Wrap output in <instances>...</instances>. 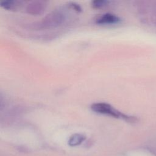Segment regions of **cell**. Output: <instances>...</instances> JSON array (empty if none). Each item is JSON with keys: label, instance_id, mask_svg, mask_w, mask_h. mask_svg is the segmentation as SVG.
<instances>
[{"label": "cell", "instance_id": "1", "mask_svg": "<svg viewBox=\"0 0 156 156\" xmlns=\"http://www.w3.org/2000/svg\"><path fill=\"white\" fill-rule=\"evenodd\" d=\"M66 14L62 9L54 10L47 14L40 21L30 25L34 30L51 29L60 26L66 21Z\"/></svg>", "mask_w": 156, "mask_h": 156}, {"label": "cell", "instance_id": "2", "mask_svg": "<svg viewBox=\"0 0 156 156\" xmlns=\"http://www.w3.org/2000/svg\"><path fill=\"white\" fill-rule=\"evenodd\" d=\"M137 10L143 23L156 27V1H138Z\"/></svg>", "mask_w": 156, "mask_h": 156}, {"label": "cell", "instance_id": "3", "mask_svg": "<svg viewBox=\"0 0 156 156\" xmlns=\"http://www.w3.org/2000/svg\"><path fill=\"white\" fill-rule=\"evenodd\" d=\"M91 108L96 113L108 115L116 118H121L129 122H136L138 121L136 117L127 115L116 110L108 103L96 102L91 104Z\"/></svg>", "mask_w": 156, "mask_h": 156}, {"label": "cell", "instance_id": "4", "mask_svg": "<svg viewBox=\"0 0 156 156\" xmlns=\"http://www.w3.org/2000/svg\"><path fill=\"white\" fill-rule=\"evenodd\" d=\"M47 4L44 1H30L26 5V11L32 15H37L42 13L46 9Z\"/></svg>", "mask_w": 156, "mask_h": 156}, {"label": "cell", "instance_id": "5", "mask_svg": "<svg viewBox=\"0 0 156 156\" xmlns=\"http://www.w3.org/2000/svg\"><path fill=\"white\" fill-rule=\"evenodd\" d=\"M121 19L117 15L111 13H105L97 16L95 21L98 24H113L119 23Z\"/></svg>", "mask_w": 156, "mask_h": 156}, {"label": "cell", "instance_id": "6", "mask_svg": "<svg viewBox=\"0 0 156 156\" xmlns=\"http://www.w3.org/2000/svg\"><path fill=\"white\" fill-rule=\"evenodd\" d=\"M22 3V1L7 0L1 1L0 4L2 7L8 10H16L20 7Z\"/></svg>", "mask_w": 156, "mask_h": 156}, {"label": "cell", "instance_id": "7", "mask_svg": "<svg viewBox=\"0 0 156 156\" xmlns=\"http://www.w3.org/2000/svg\"><path fill=\"white\" fill-rule=\"evenodd\" d=\"M85 136L83 134L74 133L69 137L68 143L71 146H76L80 145L85 140Z\"/></svg>", "mask_w": 156, "mask_h": 156}, {"label": "cell", "instance_id": "8", "mask_svg": "<svg viewBox=\"0 0 156 156\" xmlns=\"http://www.w3.org/2000/svg\"><path fill=\"white\" fill-rule=\"evenodd\" d=\"M109 3L110 1L107 0H94L91 1V6L94 9H99L107 5Z\"/></svg>", "mask_w": 156, "mask_h": 156}, {"label": "cell", "instance_id": "9", "mask_svg": "<svg viewBox=\"0 0 156 156\" xmlns=\"http://www.w3.org/2000/svg\"><path fill=\"white\" fill-rule=\"evenodd\" d=\"M69 6L72 9H74V10L77 11V12H80L81 11L82 9L81 7H80V5L75 2H71L69 4Z\"/></svg>", "mask_w": 156, "mask_h": 156}, {"label": "cell", "instance_id": "10", "mask_svg": "<svg viewBox=\"0 0 156 156\" xmlns=\"http://www.w3.org/2000/svg\"><path fill=\"white\" fill-rule=\"evenodd\" d=\"M149 150L151 151V152H152L154 155H156V142L151 144V146L149 147Z\"/></svg>", "mask_w": 156, "mask_h": 156}]
</instances>
